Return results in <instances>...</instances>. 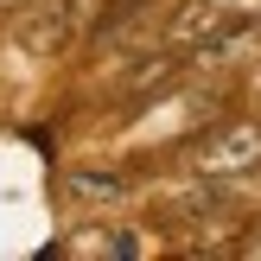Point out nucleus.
<instances>
[{"instance_id": "7ed1b4c3", "label": "nucleus", "mask_w": 261, "mask_h": 261, "mask_svg": "<svg viewBox=\"0 0 261 261\" xmlns=\"http://www.w3.org/2000/svg\"><path fill=\"white\" fill-rule=\"evenodd\" d=\"M64 191L83 198V204H115L127 191V178H115V172H64Z\"/></svg>"}, {"instance_id": "f03ea898", "label": "nucleus", "mask_w": 261, "mask_h": 261, "mask_svg": "<svg viewBox=\"0 0 261 261\" xmlns=\"http://www.w3.org/2000/svg\"><path fill=\"white\" fill-rule=\"evenodd\" d=\"M229 19H236V0H178V13L166 19V45L191 51V45H204V38H217Z\"/></svg>"}, {"instance_id": "f257e3e1", "label": "nucleus", "mask_w": 261, "mask_h": 261, "mask_svg": "<svg viewBox=\"0 0 261 261\" xmlns=\"http://www.w3.org/2000/svg\"><path fill=\"white\" fill-rule=\"evenodd\" d=\"M191 172H198V178H211V185L261 172V121L236 115V121L211 127V134L198 140V153H191Z\"/></svg>"}]
</instances>
